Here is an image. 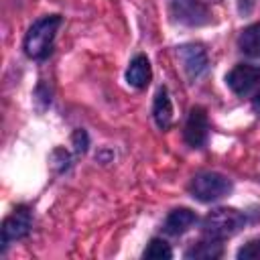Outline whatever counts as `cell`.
Returning <instances> with one entry per match:
<instances>
[{
    "label": "cell",
    "instance_id": "cell-1",
    "mask_svg": "<svg viewBox=\"0 0 260 260\" xmlns=\"http://www.w3.org/2000/svg\"><path fill=\"white\" fill-rule=\"evenodd\" d=\"M61 26V16L51 14V16H43L41 20H37L26 37H24V53L30 59H43L49 55L53 39L57 35V28Z\"/></svg>",
    "mask_w": 260,
    "mask_h": 260
},
{
    "label": "cell",
    "instance_id": "cell-2",
    "mask_svg": "<svg viewBox=\"0 0 260 260\" xmlns=\"http://www.w3.org/2000/svg\"><path fill=\"white\" fill-rule=\"evenodd\" d=\"M246 217L234 209V207H217L213 211H209L205 217H203V234L207 238H213V240H225V238H232L234 234H238L244 225Z\"/></svg>",
    "mask_w": 260,
    "mask_h": 260
},
{
    "label": "cell",
    "instance_id": "cell-3",
    "mask_svg": "<svg viewBox=\"0 0 260 260\" xmlns=\"http://www.w3.org/2000/svg\"><path fill=\"white\" fill-rule=\"evenodd\" d=\"M232 191V181L221 175V173H213V171H205L193 177L191 181V193L195 199L199 201H215L225 197Z\"/></svg>",
    "mask_w": 260,
    "mask_h": 260
},
{
    "label": "cell",
    "instance_id": "cell-4",
    "mask_svg": "<svg viewBox=\"0 0 260 260\" xmlns=\"http://www.w3.org/2000/svg\"><path fill=\"white\" fill-rule=\"evenodd\" d=\"M32 215L28 207H16L2 223V248H6L10 242L24 238L30 232Z\"/></svg>",
    "mask_w": 260,
    "mask_h": 260
},
{
    "label": "cell",
    "instance_id": "cell-5",
    "mask_svg": "<svg viewBox=\"0 0 260 260\" xmlns=\"http://www.w3.org/2000/svg\"><path fill=\"white\" fill-rule=\"evenodd\" d=\"M225 81H228V85H230V89L234 93L244 95V93L252 91L258 85V81H260V67H256V65H236L228 73Z\"/></svg>",
    "mask_w": 260,
    "mask_h": 260
},
{
    "label": "cell",
    "instance_id": "cell-6",
    "mask_svg": "<svg viewBox=\"0 0 260 260\" xmlns=\"http://www.w3.org/2000/svg\"><path fill=\"white\" fill-rule=\"evenodd\" d=\"M207 138V114L203 108H193L187 124H185V140L193 146L199 148Z\"/></svg>",
    "mask_w": 260,
    "mask_h": 260
},
{
    "label": "cell",
    "instance_id": "cell-7",
    "mask_svg": "<svg viewBox=\"0 0 260 260\" xmlns=\"http://www.w3.org/2000/svg\"><path fill=\"white\" fill-rule=\"evenodd\" d=\"M179 57L185 65V71L191 77H197L205 71L207 67V53L201 45H185L179 49Z\"/></svg>",
    "mask_w": 260,
    "mask_h": 260
},
{
    "label": "cell",
    "instance_id": "cell-8",
    "mask_svg": "<svg viewBox=\"0 0 260 260\" xmlns=\"http://www.w3.org/2000/svg\"><path fill=\"white\" fill-rule=\"evenodd\" d=\"M173 12L181 22L187 24H203L207 22V10L197 0H175Z\"/></svg>",
    "mask_w": 260,
    "mask_h": 260
},
{
    "label": "cell",
    "instance_id": "cell-9",
    "mask_svg": "<svg viewBox=\"0 0 260 260\" xmlns=\"http://www.w3.org/2000/svg\"><path fill=\"white\" fill-rule=\"evenodd\" d=\"M150 77H152V71H150V63L144 55H136L132 61H130V67L126 71V79L132 87H146L150 83Z\"/></svg>",
    "mask_w": 260,
    "mask_h": 260
},
{
    "label": "cell",
    "instance_id": "cell-10",
    "mask_svg": "<svg viewBox=\"0 0 260 260\" xmlns=\"http://www.w3.org/2000/svg\"><path fill=\"white\" fill-rule=\"evenodd\" d=\"M193 223H195V213L187 207H179V209H173L169 213V217L165 221V232L171 234V236H181Z\"/></svg>",
    "mask_w": 260,
    "mask_h": 260
},
{
    "label": "cell",
    "instance_id": "cell-11",
    "mask_svg": "<svg viewBox=\"0 0 260 260\" xmlns=\"http://www.w3.org/2000/svg\"><path fill=\"white\" fill-rule=\"evenodd\" d=\"M152 114H154V122H156V126L160 130L171 128V124H173V106H171L169 91L165 87H160L158 93H156V98H154Z\"/></svg>",
    "mask_w": 260,
    "mask_h": 260
},
{
    "label": "cell",
    "instance_id": "cell-12",
    "mask_svg": "<svg viewBox=\"0 0 260 260\" xmlns=\"http://www.w3.org/2000/svg\"><path fill=\"white\" fill-rule=\"evenodd\" d=\"M221 252H223V248H221L219 240H213V238L205 236V240L193 244L185 252V258H189V260H213V258H219Z\"/></svg>",
    "mask_w": 260,
    "mask_h": 260
},
{
    "label": "cell",
    "instance_id": "cell-13",
    "mask_svg": "<svg viewBox=\"0 0 260 260\" xmlns=\"http://www.w3.org/2000/svg\"><path fill=\"white\" fill-rule=\"evenodd\" d=\"M240 49L250 57H260V24H252L244 28L240 35Z\"/></svg>",
    "mask_w": 260,
    "mask_h": 260
},
{
    "label": "cell",
    "instance_id": "cell-14",
    "mask_svg": "<svg viewBox=\"0 0 260 260\" xmlns=\"http://www.w3.org/2000/svg\"><path fill=\"white\" fill-rule=\"evenodd\" d=\"M173 256V252H171V248H169V244L165 242V240H158V238H154V240H150V244H148V248L144 250V258H156V260H167V258H171Z\"/></svg>",
    "mask_w": 260,
    "mask_h": 260
},
{
    "label": "cell",
    "instance_id": "cell-15",
    "mask_svg": "<svg viewBox=\"0 0 260 260\" xmlns=\"http://www.w3.org/2000/svg\"><path fill=\"white\" fill-rule=\"evenodd\" d=\"M240 260H260V240H252L238 252Z\"/></svg>",
    "mask_w": 260,
    "mask_h": 260
},
{
    "label": "cell",
    "instance_id": "cell-16",
    "mask_svg": "<svg viewBox=\"0 0 260 260\" xmlns=\"http://www.w3.org/2000/svg\"><path fill=\"white\" fill-rule=\"evenodd\" d=\"M73 140H75V150H77V152H83L85 146H87V136H85V132H83V130H77V132L73 134Z\"/></svg>",
    "mask_w": 260,
    "mask_h": 260
},
{
    "label": "cell",
    "instance_id": "cell-17",
    "mask_svg": "<svg viewBox=\"0 0 260 260\" xmlns=\"http://www.w3.org/2000/svg\"><path fill=\"white\" fill-rule=\"evenodd\" d=\"M252 108H254V112L260 116V93H256V98L252 100Z\"/></svg>",
    "mask_w": 260,
    "mask_h": 260
}]
</instances>
